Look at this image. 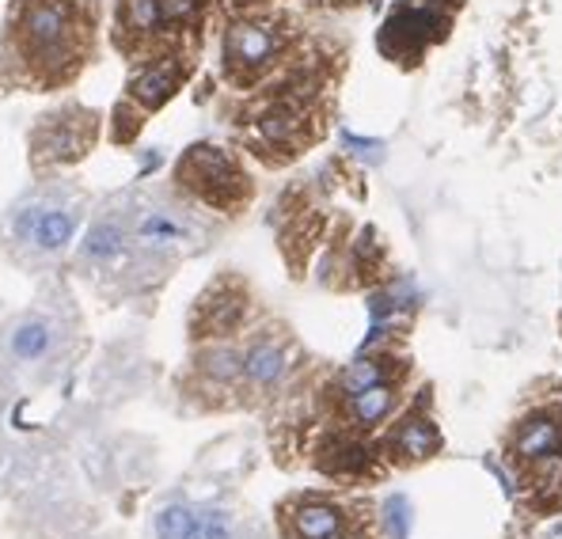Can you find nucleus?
<instances>
[{"label":"nucleus","mask_w":562,"mask_h":539,"mask_svg":"<svg viewBox=\"0 0 562 539\" xmlns=\"http://www.w3.org/2000/svg\"><path fill=\"white\" fill-rule=\"evenodd\" d=\"M126 225H130L134 247L145 255H171L198 236L187 213H179V205H168V202L140 205V210H134V217H126Z\"/></svg>","instance_id":"13"},{"label":"nucleus","mask_w":562,"mask_h":539,"mask_svg":"<svg viewBox=\"0 0 562 539\" xmlns=\"http://www.w3.org/2000/svg\"><path fill=\"white\" fill-rule=\"evenodd\" d=\"M85 202L72 187H35L8 213V251L20 267L38 270L57 262L80 232Z\"/></svg>","instance_id":"2"},{"label":"nucleus","mask_w":562,"mask_h":539,"mask_svg":"<svg viewBox=\"0 0 562 539\" xmlns=\"http://www.w3.org/2000/svg\"><path fill=\"white\" fill-rule=\"evenodd\" d=\"M61 353V319L54 312H20L4 327L0 358L15 372H43Z\"/></svg>","instance_id":"9"},{"label":"nucleus","mask_w":562,"mask_h":539,"mask_svg":"<svg viewBox=\"0 0 562 539\" xmlns=\"http://www.w3.org/2000/svg\"><path fill=\"white\" fill-rule=\"evenodd\" d=\"M281 539H380L369 502L327 491H296L278 502Z\"/></svg>","instance_id":"4"},{"label":"nucleus","mask_w":562,"mask_h":539,"mask_svg":"<svg viewBox=\"0 0 562 539\" xmlns=\"http://www.w3.org/2000/svg\"><path fill=\"white\" fill-rule=\"evenodd\" d=\"M324 4H361V0H324Z\"/></svg>","instance_id":"19"},{"label":"nucleus","mask_w":562,"mask_h":539,"mask_svg":"<svg viewBox=\"0 0 562 539\" xmlns=\"http://www.w3.org/2000/svg\"><path fill=\"white\" fill-rule=\"evenodd\" d=\"M99 134V114L88 106H61V111H46L31 130V168L38 176L54 168H69V164L85 160L95 145Z\"/></svg>","instance_id":"7"},{"label":"nucleus","mask_w":562,"mask_h":539,"mask_svg":"<svg viewBox=\"0 0 562 539\" xmlns=\"http://www.w3.org/2000/svg\"><path fill=\"white\" fill-rule=\"evenodd\" d=\"M464 0H395L384 31H380V49L387 61L418 65L426 49L445 43Z\"/></svg>","instance_id":"6"},{"label":"nucleus","mask_w":562,"mask_h":539,"mask_svg":"<svg viewBox=\"0 0 562 539\" xmlns=\"http://www.w3.org/2000/svg\"><path fill=\"white\" fill-rule=\"evenodd\" d=\"M176 187L179 194H187L190 202L205 205L213 213L236 217L251 205L255 182L244 171V164L236 160L228 148L221 145H190L176 164Z\"/></svg>","instance_id":"5"},{"label":"nucleus","mask_w":562,"mask_h":539,"mask_svg":"<svg viewBox=\"0 0 562 539\" xmlns=\"http://www.w3.org/2000/svg\"><path fill=\"white\" fill-rule=\"evenodd\" d=\"M289 338L278 330H259L239 350V403H255L262 395H274L289 377Z\"/></svg>","instance_id":"11"},{"label":"nucleus","mask_w":562,"mask_h":539,"mask_svg":"<svg viewBox=\"0 0 562 539\" xmlns=\"http://www.w3.org/2000/svg\"><path fill=\"white\" fill-rule=\"evenodd\" d=\"M236 4H259V0H236Z\"/></svg>","instance_id":"20"},{"label":"nucleus","mask_w":562,"mask_h":539,"mask_svg":"<svg viewBox=\"0 0 562 539\" xmlns=\"http://www.w3.org/2000/svg\"><path fill=\"white\" fill-rule=\"evenodd\" d=\"M247 312V289L236 278H221L217 285H210L198 296L194 312H190V338L205 343V338H225L244 323Z\"/></svg>","instance_id":"14"},{"label":"nucleus","mask_w":562,"mask_h":539,"mask_svg":"<svg viewBox=\"0 0 562 539\" xmlns=\"http://www.w3.org/2000/svg\"><path fill=\"white\" fill-rule=\"evenodd\" d=\"M376 525H380V532H384V536L407 539V532H411V502H407V497H403V494L387 497V502L380 505V513H376Z\"/></svg>","instance_id":"17"},{"label":"nucleus","mask_w":562,"mask_h":539,"mask_svg":"<svg viewBox=\"0 0 562 539\" xmlns=\"http://www.w3.org/2000/svg\"><path fill=\"white\" fill-rule=\"evenodd\" d=\"M134 239H130V225L119 213H99L88 225V232L77 244V262L88 273H114L119 267H126L130 255H134Z\"/></svg>","instance_id":"15"},{"label":"nucleus","mask_w":562,"mask_h":539,"mask_svg":"<svg viewBox=\"0 0 562 539\" xmlns=\"http://www.w3.org/2000/svg\"><path fill=\"white\" fill-rule=\"evenodd\" d=\"M285 31L278 20H236L221 43V69L233 88H251L281 61Z\"/></svg>","instance_id":"8"},{"label":"nucleus","mask_w":562,"mask_h":539,"mask_svg":"<svg viewBox=\"0 0 562 539\" xmlns=\"http://www.w3.org/2000/svg\"><path fill=\"white\" fill-rule=\"evenodd\" d=\"M198 539H236V520L228 509H202Z\"/></svg>","instance_id":"18"},{"label":"nucleus","mask_w":562,"mask_h":539,"mask_svg":"<svg viewBox=\"0 0 562 539\" xmlns=\"http://www.w3.org/2000/svg\"><path fill=\"white\" fill-rule=\"evenodd\" d=\"M198 525H202V505L168 502L153 513V539H198Z\"/></svg>","instance_id":"16"},{"label":"nucleus","mask_w":562,"mask_h":539,"mask_svg":"<svg viewBox=\"0 0 562 539\" xmlns=\"http://www.w3.org/2000/svg\"><path fill=\"white\" fill-rule=\"evenodd\" d=\"M187 77H190V57L187 54L148 57V61L134 72V80H130L126 99H119V119L126 114V119L137 126L145 114L160 111V106L187 85Z\"/></svg>","instance_id":"10"},{"label":"nucleus","mask_w":562,"mask_h":539,"mask_svg":"<svg viewBox=\"0 0 562 539\" xmlns=\"http://www.w3.org/2000/svg\"><path fill=\"white\" fill-rule=\"evenodd\" d=\"M441 445V429L429 414V395H422L415 406L400 414V422H392V429L380 441V460L387 468H418V463L434 460Z\"/></svg>","instance_id":"12"},{"label":"nucleus","mask_w":562,"mask_h":539,"mask_svg":"<svg viewBox=\"0 0 562 539\" xmlns=\"http://www.w3.org/2000/svg\"><path fill=\"white\" fill-rule=\"evenodd\" d=\"M506 460L520 491H532L540 517L562 505V403H540L520 414L506 437Z\"/></svg>","instance_id":"3"},{"label":"nucleus","mask_w":562,"mask_h":539,"mask_svg":"<svg viewBox=\"0 0 562 539\" xmlns=\"http://www.w3.org/2000/svg\"><path fill=\"white\" fill-rule=\"evenodd\" d=\"M4 43L35 91L69 85L95 49V8L85 0H15Z\"/></svg>","instance_id":"1"}]
</instances>
